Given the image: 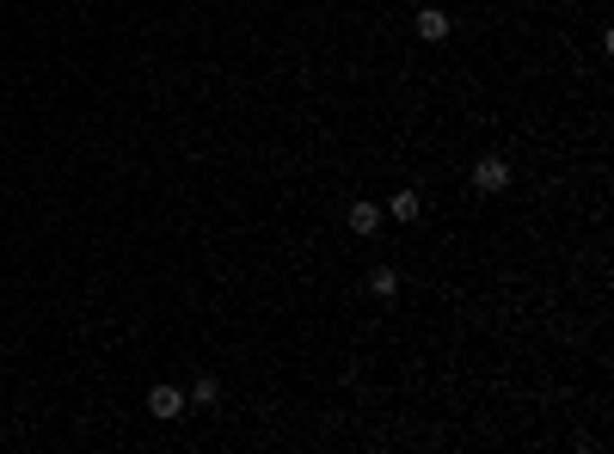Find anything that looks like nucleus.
I'll use <instances>...</instances> for the list:
<instances>
[{
    "label": "nucleus",
    "mask_w": 614,
    "mask_h": 454,
    "mask_svg": "<svg viewBox=\"0 0 614 454\" xmlns=\"http://www.w3.org/2000/svg\"><path fill=\"white\" fill-rule=\"evenodd\" d=\"M381 221H387V215H381V203H369V197H357V203L344 209V227H350V234H363V240L381 234Z\"/></svg>",
    "instance_id": "nucleus-3"
},
{
    "label": "nucleus",
    "mask_w": 614,
    "mask_h": 454,
    "mask_svg": "<svg viewBox=\"0 0 614 454\" xmlns=\"http://www.w3.org/2000/svg\"><path fill=\"white\" fill-rule=\"evenodd\" d=\"M411 31L424 37V43H443V37L455 31V19H448L443 6H418V19H411Z\"/></svg>",
    "instance_id": "nucleus-4"
},
{
    "label": "nucleus",
    "mask_w": 614,
    "mask_h": 454,
    "mask_svg": "<svg viewBox=\"0 0 614 454\" xmlns=\"http://www.w3.org/2000/svg\"><path fill=\"white\" fill-rule=\"evenodd\" d=\"M148 418H160V423H172V418H185V387H172V381H160L154 393H148Z\"/></svg>",
    "instance_id": "nucleus-2"
},
{
    "label": "nucleus",
    "mask_w": 614,
    "mask_h": 454,
    "mask_svg": "<svg viewBox=\"0 0 614 454\" xmlns=\"http://www.w3.org/2000/svg\"><path fill=\"white\" fill-rule=\"evenodd\" d=\"M215 399H221V381H215V375H197L191 393H185V405H215Z\"/></svg>",
    "instance_id": "nucleus-7"
},
{
    "label": "nucleus",
    "mask_w": 614,
    "mask_h": 454,
    "mask_svg": "<svg viewBox=\"0 0 614 454\" xmlns=\"http://www.w3.org/2000/svg\"><path fill=\"white\" fill-rule=\"evenodd\" d=\"M369 295H375V301H393V295H400V271H393V264H375V271H369Z\"/></svg>",
    "instance_id": "nucleus-5"
},
{
    "label": "nucleus",
    "mask_w": 614,
    "mask_h": 454,
    "mask_svg": "<svg viewBox=\"0 0 614 454\" xmlns=\"http://www.w3.org/2000/svg\"><path fill=\"white\" fill-rule=\"evenodd\" d=\"M474 191H485V197H498V191H510V160H498V154H485L474 166Z\"/></svg>",
    "instance_id": "nucleus-1"
},
{
    "label": "nucleus",
    "mask_w": 614,
    "mask_h": 454,
    "mask_svg": "<svg viewBox=\"0 0 614 454\" xmlns=\"http://www.w3.org/2000/svg\"><path fill=\"white\" fill-rule=\"evenodd\" d=\"M418 191H393V203H387V221H418Z\"/></svg>",
    "instance_id": "nucleus-6"
}]
</instances>
